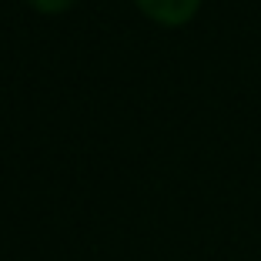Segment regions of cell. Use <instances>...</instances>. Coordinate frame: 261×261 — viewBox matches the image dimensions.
<instances>
[{
    "mask_svg": "<svg viewBox=\"0 0 261 261\" xmlns=\"http://www.w3.org/2000/svg\"><path fill=\"white\" fill-rule=\"evenodd\" d=\"M31 4L40 10V14H61V10H67L74 0H31Z\"/></svg>",
    "mask_w": 261,
    "mask_h": 261,
    "instance_id": "2",
    "label": "cell"
},
{
    "mask_svg": "<svg viewBox=\"0 0 261 261\" xmlns=\"http://www.w3.org/2000/svg\"><path fill=\"white\" fill-rule=\"evenodd\" d=\"M201 0H138V7L144 10L151 20L168 23V27H177V23H188L194 14H198Z\"/></svg>",
    "mask_w": 261,
    "mask_h": 261,
    "instance_id": "1",
    "label": "cell"
}]
</instances>
